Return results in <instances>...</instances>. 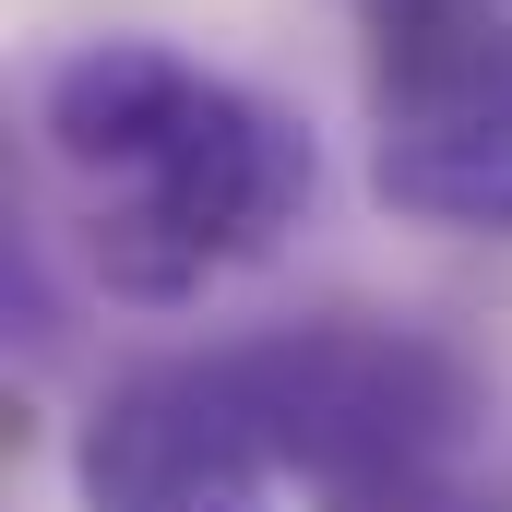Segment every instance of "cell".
<instances>
[{
	"mask_svg": "<svg viewBox=\"0 0 512 512\" xmlns=\"http://www.w3.org/2000/svg\"><path fill=\"white\" fill-rule=\"evenodd\" d=\"M36 155L72 203L84 274L131 310H191L322 191V143L262 84L191 60L179 36H72L36 72Z\"/></svg>",
	"mask_w": 512,
	"mask_h": 512,
	"instance_id": "6da1fadb",
	"label": "cell"
},
{
	"mask_svg": "<svg viewBox=\"0 0 512 512\" xmlns=\"http://www.w3.org/2000/svg\"><path fill=\"white\" fill-rule=\"evenodd\" d=\"M72 512H274V453L227 346L143 358L72 429Z\"/></svg>",
	"mask_w": 512,
	"mask_h": 512,
	"instance_id": "277c9868",
	"label": "cell"
},
{
	"mask_svg": "<svg viewBox=\"0 0 512 512\" xmlns=\"http://www.w3.org/2000/svg\"><path fill=\"white\" fill-rule=\"evenodd\" d=\"M227 370L251 393L274 477H298L310 512H489L477 489L489 393L441 334L382 310H310L239 334Z\"/></svg>",
	"mask_w": 512,
	"mask_h": 512,
	"instance_id": "7a4b0ae2",
	"label": "cell"
},
{
	"mask_svg": "<svg viewBox=\"0 0 512 512\" xmlns=\"http://www.w3.org/2000/svg\"><path fill=\"white\" fill-rule=\"evenodd\" d=\"M346 12H358V48H370V36H417L441 12H477V0H346Z\"/></svg>",
	"mask_w": 512,
	"mask_h": 512,
	"instance_id": "5b68a950",
	"label": "cell"
},
{
	"mask_svg": "<svg viewBox=\"0 0 512 512\" xmlns=\"http://www.w3.org/2000/svg\"><path fill=\"white\" fill-rule=\"evenodd\" d=\"M370 203L441 239H512V0L370 36Z\"/></svg>",
	"mask_w": 512,
	"mask_h": 512,
	"instance_id": "3957f363",
	"label": "cell"
}]
</instances>
